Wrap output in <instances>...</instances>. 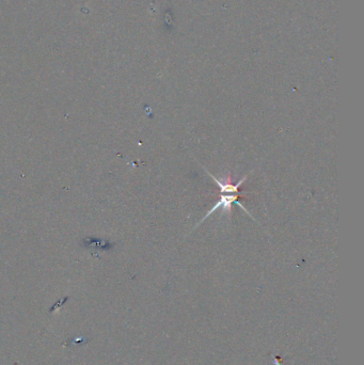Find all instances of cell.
Returning <instances> with one entry per match:
<instances>
[{
    "label": "cell",
    "mask_w": 364,
    "mask_h": 365,
    "mask_svg": "<svg viewBox=\"0 0 364 365\" xmlns=\"http://www.w3.org/2000/svg\"><path fill=\"white\" fill-rule=\"evenodd\" d=\"M238 192H233V193H227V194H223L222 193V195L221 196H220V200L217 202V204L211 209V211H209L208 213H207V215L200 221V222H199L198 223V226L199 224H200V223H202L203 222V221L205 220V219H207L208 217H209V215H211V214H213L214 212H216V211H218V209L219 208H222L223 209V212H226V213H228L229 215H231V211H232V203H236L237 205H239L240 206V208L242 209V211H245L246 213H248L247 211H246V208L244 207V206H242L239 202H238V194H237Z\"/></svg>",
    "instance_id": "1"
}]
</instances>
